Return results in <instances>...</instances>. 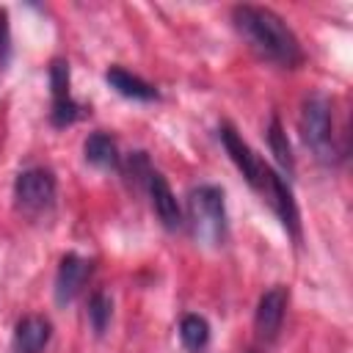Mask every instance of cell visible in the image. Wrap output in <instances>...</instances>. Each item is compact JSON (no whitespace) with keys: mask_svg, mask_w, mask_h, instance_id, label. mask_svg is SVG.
Here are the masks:
<instances>
[{"mask_svg":"<svg viewBox=\"0 0 353 353\" xmlns=\"http://www.w3.org/2000/svg\"><path fill=\"white\" fill-rule=\"evenodd\" d=\"M105 80H108V85H110L113 91H119V94L127 97V99H138V102H154V99H157V88H154L152 83L141 80L138 74H130V72L121 69V66H110V69L105 72Z\"/></svg>","mask_w":353,"mask_h":353,"instance_id":"obj_11","label":"cell"},{"mask_svg":"<svg viewBox=\"0 0 353 353\" xmlns=\"http://www.w3.org/2000/svg\"><path fill=\"white\" fill-rule=\"evenodd\" d=\"M80 116V105L74 99H63V102H52V110H50V121L55 127H69L72 121H77Z\"/></svg>","mask_w":353,"mask_h":353,"instance_id":"obj_17","label":"cell"},{"mask_svg":"<svg viewBox=\"0 0 353 353\" xmlns=\"http://www.w3.org/2000/svg\"><path fill=\"white\" fill-rule=\"evenodd\" d=\"M11 58V25H8V11L0 8V69Z\"/></svg>","mask_w":353,"mask_h":353,"instance_id":"obj_18","label":"cell"},{"mask_svg":"<svg viewBox=\"0 0 353 353\" xmlns=\"http://www.w3.org/2000/svg\"><path fill=\"white\" fill-rule=\"evenodd\" d=\"M14 196L25 210H44L55 199V176L44 168H28L17 176Z\"/></svg>","mask_w":353,"mask_h":353,"instance_id":"obj_5","label":"cell"},{"mask_svg":"<svg viewBox=\"0 0 353 353\" xmlns=\"http://www.w3.org/2000/svg\"><path fill=\"white\" fill-rule=\"evenodd\" d=\"M88 276H91V262L83 259L80 254H66L58 265V273H55V301H58V306L72 303L77 298V292L83 290Z\"/></svg>","mask_w":353,"mask_h":353,"instance_id":"obj_8","label":"cell"},{"mask_svg":"<svg viewBox=\"0 0 353 353\" xmlns=\"http://www.w3.org/2000/svg\"><path fill=\"white\" fill-rule=\"evenodd\" d=\"M110 314H113V301H110V295L102 292V290H97V292L91 295V301H88V320H91V328H94L97 334H105V328H108V323H110Z\"/></svg>","mask_w":353,"mask_h":353,"instance_id":"obj_15","label":"cell"},{"mask_svg":"<svg viewBox=\"0 0 353 353\" xmlns=\"http://www.w3.org/2000/svg\"><path fill=\"white\" fill-rule=\"evenodd\" d=\"M221 143H223V149L229 152V157H232V163L240 168V174L245 176V182L254 188V190H262V185H265V171H268V165L254 154V149L237 135V130L234 127H229V124H223L221 127Z\"/></svg>","mask_w":353,"mask_h":353,"instance_id":"obj_4","label":"cell"},{"mask_svg":"<svg viewBox=\"0 0 353 353\" xmlns=\"http://www.w3.org/2000/svg\"><path fill=\"white\" fill-rule=\"evenodd\" d=\"M188 221L193 237L201 243L221 245L226 240V204L223 190L215 185H199L188 196Z\"/></svg>","mask_w":353,"mask_h":353,"instance_id":"obj_2","label":"cell"},{"mask_svg":"<svg viewBox=\"0 0 353 353\" xmlns=\"http://www.w3.org/2000/svg\"><path fill=\"white\" fill-rule=\"evenodd\" d=\"M298 130L301 138L309 149L317 152V157H328L331 152V138H334V113H331V99L323 94H309L301 105L298 116Z\"/></svg>","mask_w":353,"mask_h":353,"instance_id":"obj_3","label":"cell"},{"mask_svg":"<svg viewBox=\"0 0 353 353\" xmlns=\"http://www.w3.org/2000/svg\"><path fill=\"white\" fill-rule=\"evenodd\" d=\"M268 143H270V152H273L276 163H279L287 174H292V168H295V157H292V149H290V141H287V132H284L279 116L270 119V127H268Z\"/></svg>","mask_w":353,"mask_h":353,"instance_id":"obj_14","label":"cell"},{"mask_svg":"<svg viewBox=\"0 0 353 353\" xmlns=\"http://www.w3.org/2000/svg\"><path fill=\"white\" fill-rule=\"evenodd\" d=\"M179 339L190 353H199L210 342V323L201 314H185L179 323Z\"/></svg>","mask_w":353,"mask_h":353,"instance_id":"obj_13","label":"cell"},{"mask_svg":"<svg viewBox=\"0 0 353 353\" xmlns=\"http://www.w3.org/2000/svg\"><path fill=\"white\" fill-rule=\"evenodd\" d=\"M262 193L270 199V204H273V210L279 212V218H281L284 229H287L295 240H301V215H298V207H295V199H292L290 185H287L276 171H270V168H268V171H265Z\"/></svg>","mask_w":353,"mask_h":353,"instance_id":"obj_7","label":"cell"},{"mask_svg":"<svg viewBox=\"0 0 353 353\" xmlns=\"http://www.w3.org/2000/svg\"><path fill=\"white\" fill-rule=\"evenodd\" d=\"M52 336V325L47 317L41 314H25L17 328H14V339H11V350L14 353H41L47 347Z\"/></svg>","mask_w":353,"mask_h":353,"instance_id":"obj_10","label":"cell"},{"mask_svg":"<svg viewBox=\"0 0 353 353\" xmlns=\"http://www.w3.org/2000/svg\"><path fill=\"white\" fill-rule=\"evenodd\" d=\"M146 188H149V199H152V207H154L160 223H163L168 232L179 229V226H182V210H179V201H176L171 185L165 182V176H163L160 171H149Z\"/></svg>","mask_w":353,"mask_h":353,"instance_id":"obj_9","label":"cell"},{"mask_svg":"<svg viewBox=\"0 0 353 353\" xmlns=\"http://www.w3.org/2000/svg\"><path fill=\"white\" fill-rule=\"evenodd\" d=\"M287 301H290V292L281 284L262 292V298L256 303V314H254V328H256L259 339H265V342L276 339V334L281 331V323H284Z\"/></svg>","mask_w":353,"mask_h":353,"instance_id":"obj_6","label":"cell"},{"mask_svg":"<svg viewBox=\"0 0 353 353\" xmlns=\"http://www.w3.org/2000/svg\"><path fill=\"white\" fill-rule=\"evenodd\" d=\"M232 19L240 36L268 61H276L281 66H298L303 61L295 33L287 28V22L276 11L259 8V6H234Z\"/></svg>","mask_w":353,"mask_h":353,"instance_id":"obj_1","label":"cell"},{"mask_svg":"<svg viewBox=\"0 0 353 353\" xmlns=\"http://www.w3.org/2000/svg\"><path fill=\"white\" fill-rule=\"evenodd\" d=\"M83 154L97 168H119V149L108 132H91L83 143Z\"/></svg>","mask_w":353,"mask_h":353,"instance_id":"obj_12","label":"cell"},{"mask_svg":"<svg viewBox=\"0 0 353 353\" xmlns=\"http://www.w3.org/2000/svg\"><path fill=\"white\" fill-rule=\"evenodd\" d=\"M248 353H254V350H248Z\"/></svg>","mask_w":353,"mask_h":353,"instance_id":"obj_19","label":"cell"},{"mask_svg":"<svg viewBox=\"0 0 353 353\" xmlns=\"http://www.w3.org/2000/svg\"><path fill=\"white\" fill-rule=\"evenodd\" d=\"M50 88H52V102L72 99V91H69V63L63 58H55L50 63Z\"/></svg>","mask_w":353,"mask_h":353,"instance_id":"obj_16","label":"cell"}]
</instances>
